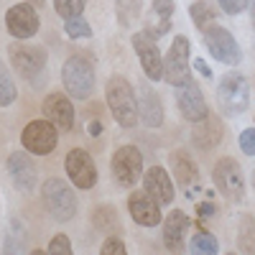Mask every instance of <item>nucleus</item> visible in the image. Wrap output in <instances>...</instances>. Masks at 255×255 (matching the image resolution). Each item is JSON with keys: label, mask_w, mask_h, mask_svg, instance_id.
Segmentation results:
<instances>
[{"label": "nucleus", "mask_w": 255, "mask_h": 255, "mask_svg": "<svg viewBox=\"0 0 255 255\" xmlns=\"http://www.w3.org/2000/svg\"><path fill=\"white\" fill-rule=\"evenodd\" d=\"M238 250H240V253H255V220H253V215H245V217L240 220Z\"/></svg>", "instance_id": "obj_27"}, {"label": "nucleus", "mask_w": 255, "mask_h": 255, "mask_svg": "<svg viewBox=\"0 0 255 255\" xmlns=\"http://www.w3.org/2000/svg\"><path fill=\"white\" fill-rule=\"evenodd\" d=\"M189 253H194V255H217L220 253V243H217V238L212 235V232L197 230L194 235H191V240H189Z\"/></svg>", "instance_id": "obj_24"}, {"label": "nucleus", "mask_w": 255, "mask_h": 255, "mask_svg": "<svg viewBox=\"0 0 255 255\" xmlns=\"http://www.w3.org/2000/svg\"><path fill=\"white\" fill-rule=\"evenodd\" d=\"M189 15H191V20H194V26H197V31H207L209 26H215V20H217V13H215V8H212L207 0H199V3H194L189 8Z\"/></svg>", "instance_id": "obj_26"}, {"label": "nucleus", "mask_w": 255, "mask_h": 255, "mask_svg": "<svg viewBox=\"0 0 255 255\" xmlns=\"http://www.w3.org/2000/svg\"><path fill=\"white\" fill-rule=\"evenodd\" d=\"M8 59L15 74L28 82L31 87H44L46 77V51L41 46H28V44H10L8 46Z\"/></svg>", "instance_id": "obj_2"}, {"label": "nucleus", "mask_w": 255, "mask_h": 255, "mask_svg": "<svg viewBox=\"0 0 255 255\" xmlns=\"http://www.w3.org/2000/svg\"><path fill=\"white\" fill-rule=\"evenodd\" d=\"M138 113L145 128H161L166 120V110H163V102L158 97V92L151 87V79L140 82L138 87Z\"/></svg>", "instance_id": "obj_17"}, {"label": "nucleus", "mask_w": 255, "mask_h": 255, "mask_svg": "<svg viewBox=\"0 0 255 255\" xmlns=\"http://www.w3.org/2000/svg\"><path fill=\"white\" fill-rule=\"evenodd\" d=\"M44 115L59 128L61 133H67L74 128V105L67 95L61 92H51L44 100Z\"/></svg>", "instance_id": "obj_19"}, {"label": "nucleus", "mask_w": 255, "mask_h": 255, "mask_svg": "<svg viewBox=\"0 0 255 255\" xmlns=\"http://www.w3.org/2000/svg\"><path fill=\"white\" fill-rule=\"evenodd\" d=\"M143 10V0H115V13H118V23L123 28L133 26L135 20L140 18Z\"/></svg>", "instance_id": "obj_25"}, {"label": "nucleus", "mask_w": 255, "mask_h": 255, "mask_svg": "<svg viewBox=\"0 0 255 255\" xmlns=\"http://www.w3.org/2000/svg\"><path fill=\"white\" fill-rule=\"evenodd\" d=\"M204 46L209 49V54L215 56L220 64H227V67H238L243 61V51H240V44L235 41L225 26H209L204 33Z\"/></svg>", "instance_id": "obj_10"}, {"label": "nucleus", "mask_w": 255, "mask_h": 255, "mask_svg": "<svg viewBox=\"0 0 255 255\" xmlns=\"http://www.w3.org/2000/svg\"><path fill=\"white\" fill-rule=\"evenodd\" d=\"M8 174L18 191H33L38 186V168L28 151H15L8 156Z\"/></svg>", "instance_id": "obj_16"}, {"label": "nucleus", "mask_w": 255, "mask_h": 255, "mask_svg": "<svg viewBox=\"0 0 255 255\" xmlns=\"http://www.w3.org/2000/svg\"><path fill=\"white\" fill-rule=\"evenodd\" d=\"M20 143L31 156H49L56 143H59V128L44 118V120H31L26 123L23 133H20Z\"/></svg>", "instance_id": "obj_7"}, {"label": "nucleus", "mask_w": 255, "mask_h": 255, "mask_svg": "<svg viewBox=\"0 0 255 255\" xmlns=\"http://www.w3.org/2000/svg\"><path fill=\"white\" fill-rule=\"evenodd\" d=\"M28 3H33L36 8H44V5H46V0H28Z\"/></svg>", "instance_id": "obj_38"}, {"label": "nucleus", "mask_w": 255, "mask_h": 255, "mask_svg": "<svg viewBox=\"0 0 255 255\" xmlns=\"http://www.w3.org/2000/svg\"><path fill=\"white\" fill-rule=\"evenodd\" d=\"M46 253H51V255H72V240L67 235H54Z\"/></svg>", "instance_id": "obj_32"}, {"label": "nucleus", "mask_w": 255, "mask_h": 255, "mask_svg": "<svg viewBox=\"0 0 255 255\" xmlns=\"http://www.w3.org/2000/svg\"><path fill=\"white\" fill-rule=\"evenodd\" d=\"M189 38L184 33H179L171 46H168L166 56H163V82L174 84V87H179V84H184L189 77H191V64H189Z\"/></svg>", "instance_id": "obj_8"}, {"label": "nucleus", "mask_w": 255, "mask_h": 255, "mask_svg": "<svg viewBox=\"0 0 255 255\" xmlns=\"http://www.w3.org/2000/svg\"><path fill=\"white\" fill-rule=\"evenodd\" d=\"M186 232H189V217L181 209H171L163 220V245H166V250H171V253L184 250Z\"/></svg>", "instance_id": "obj_21"}, {"label": "nucleus", "mask_w": 255, "mask_h": 255, "mask_svg": "<svg viewBox=\"0 0 255 255\" xmlns=\"http://www.w3.org/2000/svg\"><path fill=\"white\" fill-rule=\"evenodd\" d=\"M225 138V125L217 115H207L204 120L194 123V130H191V140H194L197 148L202 151H212V148H217Z\"/></svg>", "instance_id": "obj_20"}, {"label": "nucleus", "mask_w": 255, "mask_h": 255, "mask_svg": "<svg viewBox=\"0 0 255 255\" xmlns=\"http://www.w3.org/2000/svg\"><path fill=\"white\" fill-rule=\"evenodd\" d=\"M5 28L13 38L18 41H26V38H33L41 28V20H38V13H36V5L33 3H18V5H10L8 13H5Z\"/></svg>", "instance_id": "obj_14"}, {"label": "nucleus", "mask_w": 255, "mask_h": 255, "mask_svg": "<svg viewBox=\"0 0 255 255\" xmlns=\"http://www.w3.org/2000/svg\"><path fill=\"white\" fill-rule=\"evenodd\" d=\"M253 186H255V171H253Z\"/></svg>", "instance_id": "obj_39"}, {"label": "nucleus", "mask_w": 255, "mask_h": 255, "mask_svg": "<svg viewBox=\"0 0 255 255\" xmlns=\"http://www.w3.org/2000/svg\"><path fill=\"white\" fill-rule=\"evenodd\" d=\"M64 31L69 38H92V26L84 20V15H74L64 20Z\"/></svg>", "instance_id": "obj_30"}, {"label": "nucleus", "mask_w": 255, "mask_h": 255, "mask_svg": "<svg viewBox=\"0 0 255 255\" xmlns=\"http://www.w3.org/2000/svg\"><path fill=\"white\" fill-rule=\"evenodd\" d=\"M217 102L227 118H238L248 110L250 105V84L245 74L230 72L217 84Z\"/></svg>", "instance_id": "obj_5"}, {"label": "nucleus", "mask_w": 255, "mask_h": 255, "mask_svg": "<svg viewBox=\"0 0 255 255\" xmlns=\"http://www.w3.org/2000/svg\"><path fill=\"white\" fill-rule=\"evenodd\" d=\"M212 181H215L217 191L230 202V204H240L245 199V176H243V168L235 158H220L212 168Z\"/></svg>", "instance_id": "obj_6"}, {"label": "nucleus", "mask_w": 255, "mask_h": 255, "mask_svg": "<svg viewBox=\"0 0 255 255\" xmlns=\"http://www.w3.org/2000/svg\"><path fill=\"white\" fill-rule=\"evenodd\" d=\"M194 67H197V69H199L204 77H212V69H209L207 64H204V59H197V64H194Z\"/></svg>", "instance_id": "obj_36"}, {"label": "nucleus", "mask_w": 255, "mask_h": 255, "mask_svg": "<svg viewBox=\"0 0 255 255\" xmlns=\"http://www.w3.org/2000/svg\"><path fill=\"white\" fill-rule=\"evenodd\" d=\"M217 3L227 15H240L245 8H250V0H217Z\"/></svg>", "instance_id": "obj_35"}, {"label": "nucleus", "mask_w": 255, "mask_h": 255, "mask_svg": "<svg viewBox=\"0 0 255 255\" xmlns=\"http://www.w3.org/2000/svg\"><path fill=\"white\" fill-rule=\"evenodd\" d=\"M156 33H151L148 28L133 33V49L138 54V61H140V69L143 74L151 79V82H161L163 79V56L158 51V44H156Z\"/></svg>", "instance_id": "obj_9"}, {"label": "nucleus", "mask_w": 255, "mask_h": 255, "mask_svg": "<svg viewBox=\"0 0 255 255\" xmlns=\"http://www.w3.org/2000/svg\"><path fill=\"white\" fill-rule=\"evenodd\" d=\"M113 176L120 186H135L143 176V153L135 145H120L113 153Z\"/></svg>", "instance_id": "obj_11"}, {"label": "nucleus", "mask_w": 255, "mask_h": 255, "mask_svg": "<svg viewBox=\"0 0 255 255\" xmlns=\"http://www.w3.org/2000/svg\"><path fill=\"white\" fill-rule=\"evenodd\" d=\"M171 168H174L176 184H181V186H194L199 181V166L191 158V153L184 151V148H176L171 153Z\"/></svg>", "instance_id": "obj_22"}, {"label": "nucleus", "mask_w": 255, "mask_h": 255, "mask_svg": "<svg viewBox=\"0 0 255 255\" xmlns=\"http://www.w3.org/2000/svg\"><path fill=\"white\" fill-rule=\"evenodd\" d=\"M64 168H67V176L69 181L82 189V191H90L97 184V166L95 158L84 151V148H72L64 158Z\"/></svg>", "instance_id": "obj_13"}, {"label": "nucleus", "mask_w": 255, "mask_h": 255, "mask_svg": "<svg viewBox=\"0 0 255 255\" xmlns=\"http://www.w3.org/2000/svg\"><path fill=\"white\" fill-rule=\"evenodd\" d=\"M61 82L64 90L74 100H90L97 87V77H95V64L87 56H69L61 67Z\"/></svg>", "instance_id": "obj_3"}, {"label": "nucleus", "mask_w": 255, "mask_h": 255, "mask_svg": "<svg viewBox=\"0 0 255 255\" xmlns=\"http://www.w3.org/2000/svg\"><path fill=\"white\" fill-rule=\"evenodd\" d=\"M105 100H108V108L120 128H135L138 125V120H140L138 97L125 77L108 79V84H105Z\"/></svg>", "instance_id": "obj_1"}, {"label": "nucleus", "mask_w": 255, "mask_h": 255, "mask_svg": "<svg viewBox=\"0 0 255 255\" xmlns=\"http://www.w3.org/2000/svg\"><path fill=\"white\" fill-rule=\"evenodd\" d=\"M84 8H87V0H54V10L64 20L74 15H84Z\"/></svg>", "instance_id": "obj_31"}, {"label": "nucleus", "mask_w": 255, "mask_h": 255, "mask_svg": "<svg viewBox=\"0 0 255 255\" xmlns=\"http://www.w3.org/2000/svg\"><path fill=\"white\" fill-rule=\"evenodd\" d=\"M41 202L56 222H69L77 215V197L67 181L46 179L41 184Z\"/></svg>", "instance_id": "obj_4"}, {"label": "nucleus", "mask_w": 255, "mask_h": 255, "mask_svg": "<svg viewBox=\"0 0 255 255\" xmlns=\"http://www.w3.org/2000/svg\"><path fill=\"white\" fill-rule=\"evenodd\" d=\"M18 97V90H15V82L8 72L5 64H0V108H10Z\"/></svg>", "instance_id": "obj_28"}, {"label": "nucleus", "mask_w": 255, "mask_h": 255, "mask_svg": "<svg viewBox=\"0 0 255 255\" xmlns=\"http://www.w3.org/2000/svg\"><path fill=\"white\" fill-rule=\"evenodd\" d=\"M100 253H102V255H125L128 248H125V243H123L120 238H108V240L102 243Z\"/></svg>", "instance_id": "obj_33"}, {"label": "nucleus", "mask_w": 255, "mask_h": 255, "mask_svg": "<svg viewBox=\"0 0 255 255\" xmlns=\"http://www.w3.org/2000/svg\"><path fill=\"white\" fill-rule=\"evenodd\" d=\"M240 151L245 156H255V128H245L240 133Z\"/></svg>", "instance_id": "obj_34"}, {"label": "nucleus", "mask_w": 255, "mask_h": 255, "mask_svg": "<svg viewBox=\"0 0 255 255\" xmlns=\"http://www.w3.org/2000/svg\"><path fill=\"white\" fill-rule=\"evenodd\" d=\"M171 15H174V0H153L151 3V18L153 20H148L145 28L156 36H161L171 28Z\"/></svg>", "instance_id": "obj_23"}, {"label": "nucleus", "mask_w": 255, "mask_h": 255, "mask_svg": "<svg viewBox=\"0 0 255 255\" xmlns=\"http://www.w3.org/2000/svg\"><path fill=\"white\" fill-rule=\"evenodd\" d=\"M92 222L97 230H105V232H113L118 227V215H115V209L108 207V204H102L95 209V215H92Z\"/></svg>", "instance_id": "obj_29"}, {"label": "nucleus", "mask_w": 255, "mask_h": 255, "mask_svg": "<svg viewBox=\"0 0 255 255\" xmlns=\"http://www.w3.org/2000/svg\"><path fill=\"white\" fill-rule=\"evenodd\" d=\"M143 189L151 194L158 204H171L174 197H176V189H174V181L168 176V171L163 166H151L143 171Z\"/></svg>", "instance_id": "obj_18"}, {"label": "nucleus", "mask_w": 255, "mask_h": 255, "mask_svg": "<svg viewBox=\"0 0 255 255\" xmlns=\"http://www.w3.org/2000/svg\"><path fill=\"white\" fill-rule=\"evenodd\" d=\"M250 20H253V28H255V0H250Z\"/></svg>", "instance_id": "obj_37"}, {"label": "nucleus", "mask_w": 255, "mask_h": 255, "mask_svg": "<svg viewBox=\"0 0 255 255\" xmlns=\"http://www.w3.org/2000/svg\"><path fill=\"white\" fill-rule=\"evenodd\" d=\"M128 212H130L133 222L140 225V227H158L163 222L161 204L148 194L145 189H138V191H133V194L128 197Z\"/></svg>", "instance_id": "obj_15"}, {"label": "nucleus", "mask_w": 255, "mask_h": 255, "mask_svg": "<svg viewBox=\"0 0 255 255\" xmlns=\"http://www.w3.org/2000/svg\"><path fill=\"white\" fill-rule=\"evenodd\" d=\"M176 108L184 115V120H189V123H199V120H204L209 115L204 92H202L199 82L194 77H189L184 84L176 87Z\"/></svg>", "instance_id": "obj_12"}]
</instances>
